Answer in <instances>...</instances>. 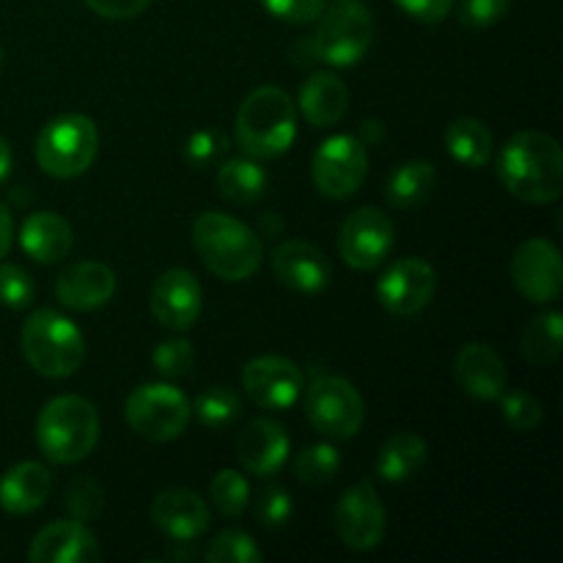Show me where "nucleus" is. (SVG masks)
<instances>
[{
    "label": "nucleus",
    "instance_id": "4be33fe9",
    "mask_svg": "<svg viewBox=\"0 0 563 563\" xmlns=\"http://www.w3.org/2000/svg\"><path fill=\"white\" fill-rule=\"evenodd\" d=\"M152 520L174 542H192L209 528V506L190 489H163L152 504Z\"/></svg>",
    "mask_w": 563,
    "mask_h": 563
},
{
    "label": "nucleus",
    "instance_id": "7c9ffc66",
    "mask_svg": "<svg viewBox=\"0 0 563 563\" xmlns=\"http://www.w3.org/2000/svg\"><path fill=\"white\" fill-rule=\"evenodd\" d=\"M192 412H196L198 421L207 429H225L240 418L242 401L231 388L214 385V388H207L198 396L196 405H192Z\"/></svg>",
    "mask_w": 563,
    "mask_h": 563
},
{
    "label": "nucleus",
    "instance_id": "c03bdc74",
    "mask_svg": "<svg viewBox=\"0 0 563 563\" xmlns=\"http://www.w3.org/2000/svg\"><path fill=\"white\" fill-rule=\"evenodd\" d=\"M148 3L152 0H86L88 9L104 20H132L141 11H146Z\"/></svg>",
    "mask_w": 563,
    "mask_h": 563
},
{
    "label": "nucleus",
    "instance_id": "a18cd8bd",
    "mask_svg": "<svg viewBox=\"0 0 563 563\" xmlns=\"http://www.w3.org/2000/svg\"><path fill=\"white\" fill-rule=\"evenodd\" d=\"M11 242H14V220H11L9 207L0 201V262L9 256Z\"/></svg>",
    "mask_w": 563,
    "mask_h": 563
},
{
    "label": "nucleus",
    "instance_id": "a878e982",
    "mask_svg": "<svg viewBox=\"0 0 563 563\" xmlns=\"http://www.w3.org/2000/svg\"><path fill=\"white\" fill-rule=\"evenodd\" d=\"M427 440L421 434L399 432L383 443L377 454V473L390 484H405L421 473L427 465Z\"/></svg>",
    "mask_w": 563,
    "mask_h": 563
},
{
    "label": "nucleus",
    "instance_id": "4c0bfd02",
    "mask_svg": "<svg viewBox=\"0 0 563 563\" xmlns=\"http://www.w3.org/2000/svg\"><path fill=\"white\" fill-rule=\"evenodd\" d=\"M33 291H36V286L25 269L16 267V264H0V306L22 311V308L31 306Z\"/></svg>",
    "mask_w": 563,
    "mask_h": 563
},
{
    "label": "nucleus",
    "instance_id": "ea45409f",
    "mask_svg": "<svg viewBox=\"0 0 563 563\" xmlns=\"http://www.w3.org/2000/svg\"><path fill=\"white\" fill-rule=\"evenodd\" d=\"M229 148V137L220 130H198L187 137L185 143V159L196 168H207V165L218 163L220 154Z\"/></svg>",
    "mask_w": 563,
    "mask_h": 563
},
{
    "label": "nucleus",
    "instance_id": "c85d7f7f",
    "mask_svg": "<svg viewBox=\"0 0 563 563\" xmlns=\"http://www.w3.org/2000/svg\"><path fill=\"white\" fill-rule=\"evenodd\" d=\"M218 190L225 201L236 203V207H251V203L262 201L264 190H267V174L253 157L229 159L218 170Z\"/></svg>",
    "mask_w": 563,
    "mask_h": 563
},
{
    "label": "nucleus",
    "instance_id": "f704fd0d",
    "mask_svg": "<svg viewBox=\"0 0 563 563\" xmlns=\"http://www.w3.org/2000/svg\"><path fill=\"white\" fill-rule=\"evenodd\" d=\"M66 509H69L71 520L91 522L102 515L104 509V493L93 478L77 476L71 478L69 487H66Z\"/></svg>",
    "mask_w": 563,
    "mask_h": 563
},
{
    "label": "nucleus",
    "instance_id": "f03ea898",
    "mask_svg": "<svg viewBox=\"0 0 563 563\" xmlns=\"http://www.w3.org/2000/svg\"><path fill=\"white\" fill-rule=\"evenodd\" d=\"M236 143L253 159H275L291 148L297 137V108L289 93L262 86L245 97L236 113Z\"/></svg>",
    "mask_w": 563,
    "mask_h": 563
},
{
    "label": "nucleus",
    "instance_id": "412c9836",
    "mask_svg": "<svg viewBox=\"0 0 563 563\" xmlns=\"http://www.w3.org/2000/svg\"><path fill=\"white\" fill-rule=\"evenodd\" d=\"M55 295L71 311H97L113 300L115 275L102 262L71 264L55 280Z\"/></svg>",
    "mask_w": 563,
    "mask_h": 563
},
{
    "label": "nucleus",
    "instance_id": "c9c22d12",
    "mask_svg": "<svg viewBox=\"0 0 563 563\" xmlns=\"http://www.w3.org/2000/svg\"><path fill=\"white\" fill-rule=\"evenodd\" d=\"M500 410H504L506 423L517 432H533L542 423V405L533 399L526 390H511V394H500Z\"/></svg>",
    "mask_w": 563,
    "mask_h": 563
},
{
    "label": "nucleus",
    "instance_id": "a211bd4d",
    "mask_svg": "<svg viewBox=\"0 0 563 563\" xmlns=\"http://www.w3.org/2000/svg\"><path fill=\"white\" fill-rule=\"evenodd\" d=\"M273 273L297 295H319L330 284V264L311 242L289 240L273 251Z\"/></svg>",
    "mask_w": 563,
    "mask_h": 563
},
{
    "label": "nucleus",
    "instance_id": "0eeeda50",
    "mask_svg": "<svg viewBox=\"0 0 563 563\" xmlns=\"http://www.w3.org/2000/svg\"><path fill=\"white\" fill-rule=\"evenodd\" d=\"M311 44L319 60L330 66H355L374 42L372 11L361 0H333L317 16Z\"/></svg>",
    "mask_w": 563,
    "mask_h": 563
},
{
    "label": "nucleus",
    "instance_id": "dca6fc26",
    "mask_svg": "<svg viewBox=\"0 0 563 563\" xmlns=\"http://www.w3.org/2000/svg\"><path fill=\"white\" fill-rule=\"evenodd\" d=\"M201 284L190 269H165L152 286V313L163 328L190 330L201 313Z\"/></svg>",
    "mask_w": 563,
    "mask_h": 563
},
{
    "label": "nucleus",
    "instance_id": "37998d69",
    "mask_svg": "<svg viewBox=\"0 0 563 563\" xmlns=\"http://www.w3.org/2000/svg\"><path fill=\"white\" fill-rule=\"evenodd\" d=\"M405 14H410L412 20L427 22V25H438L445 16L451 14L456 0H394Z\"/></svg>",
    "mask_w": 563,
    "mask_h": 563
},
{
    "label": "nucleus",
    "instance_id": "ddd939ff",
    "mask_svg": "<svg viewBox=\"0 0 563 563\" xmlns=\"http://www.w3.org/2000/svg\"><path fill=\"white\" fill-rule=\"evenodd\" d=\"M438 291V273L423 258H399L377 280V300L394 317L423 311Z\"/></svg>",
    "mask_w": 563,
    "mask_h": 563
},
{
    "label": "nucleus",
    "instance_id": "473e14b6",
    "mask_svg": "<svg viewBox=\"0 0 563 563\" xmlns=\"http://www.w3.org/2000/svg\"><path fill=\"white\" fill-rule=\"evenodd\" d=\"M341 471V456L333 445L328 443H317V445H308L295 462V473L302 484H328L333 482L335 473Z\"/></svg>",
    "mask_w": 563,
    "mask_h": 563
},
{
    "label": "nucleus",
    "instance_id": "aec40b11",
    "mask_svg": "<svg viewBox=\"0 0 563 563\" xmlns=\"http://www.w3.org/2000/svg\"><path fill=\"white\" fill-rule=\"evenodd\" d=\"M289 456V434L273 418H256L236 438V460L253 476H273Z\"/></svg>",
    "mask_w": 563,
    "mask_h": 563
},
{
    "label": "nucleus",
    "instance_id": "6ab92c4d",
    "mask_svg": "<svg viewBox=\"0 0 563 563\" xmlns=\"http://www.w3.org/2000/svg\"><path fill=\"white\" fill-rule=\"evenodd\" d=\"M454 379L471 399L495 401L506 390V366L493 346L471 341L456 352Z\"/></svg>",
    "mask_w": 563,
    "mask_h": 563
},
{
    "label": "nucleus",
    "instance_id": "bb28decb",
    "mask_svg": "<svg viewBox=\"0 0 563 563\" xmlns=\"http://www.w3.org/2000/svg\"><path fill=\"white\" fill-rule=\"evenodd\" d=\"M438 187V168L427 159H410L401 163L385 181V201L394 209H416L427 201Z\"/></svg>",
    "mask_w": 563,
    "mask_h": 563
},
{
    "label": "nucleus",
    "instance_id": "39448f33",
    "mask_svg": "<svg viewBox=\"0 0 563 563\" xmlns=\"http://www.w3.org/2000/svg\"><path fill=\"white\" fill-rule=\"evenodd\" d=\"M22 355L42 377L64 379L82 366L86 339L80 328L53 308H38L22 324Z\"/></svg>",
    "mask_w": 563,
    "mask_h": 563
},
{
    "label": "nucleus",
    "instance_id": "b1692460",
    "mask_svg": "<svg viewBox=\"0 0 563 563\" xmlns=\"http://www.w3.org/2000/svg\"><path fill=\"white\" fill-rule=\"evenodd\" d=\"M20 245L33 262L38 264H58L64 262L75 245V234L66 218L55 212H33L22 223Z\"/></svg>",
    "mask_w": 563,
    "mask_h": 563
},
{
    "label": "nucleus",
    "instance_id": "09e8293b",
    "mask_svg": "<svg viewBox=\"0 0 563 563\" xmlns=\"http://www.w3.org/2000/svg\"><path fill=\"white\" fill-rule=\"evenodd\" d=\"M3 64H5V49L0 47V69H3Z\"/></svg>",
    "mask_w": 563,
    "mask_h": 563
},
{
    "label": "nucleus",
    "instance_id": "72a5a7b5",
    "mask_svg": "<svg viewBox=\"0 0 563 563\" xmlns=\"http://www.w3.org/2000/svg\"><path fill=\"white\" fill-rule=\"evenodd\" d=\"M209 563H258L264 559L258 544L247 537L245 531H236V528H229V531L218 533L209 544L207 555H203Z\"/></svg>",
    "mask_w": 563,
    "mask_h": 563
},
{
    "label": "nucleus",
    "instance_id": "a19ab883",
    "mask_svg": "<svg viewBox=\"0 0 563 563\" xmlns=\"http://www.w3.org/2000/svg\"><path fill=\"white\" fill-rule=\"evenodd\" d=\"M511 0H462L460 3V22L473 31L493 27L495 22L509 14Z\"/></svg>",
    "mask_w": 563,
    "mask_h": 563
},
{
    "label": "nucleus",
    "instance_id": "20e7f679",
    "mask_svg": "<svg viewBox=\"0 0 563 563\" xmlns=\"http://www.w3.org/2000/svg\"><path fill=\"white\" fill-rule=\"evenodd\" d=\"M36 443L49 462L75 465L99 443V412L82 396H58L36 418Z\"/></svg>",
    "mask_w": 563,
    "mask_h": 563
},
{
    "label": "nucleus",
    "instance_id": "423d86ee",
    "mask_svg": "<svg viewBox=\"0 0 563 563\" xmlns=\"http://www.w3.org/2000/svg\"><path fill=\"white\" fill-rule=\"evenodd\" d=\"M99 154V130L88 115L64 113L47 121L36 137V163L53 179L86 174Z\"/></svg>",
    "mask_w": 563,
    "mask_h": 563
},
{
    "label": "nucleus",
    "instance_id": "c756f323",
    "mask_svg": "<svg viewBox=\"0 0 563 563\" xmlns=\"http://www.w3.org/2000/svg\"><path fill=\"white\" fill-rule=\"evenodd\" d=\"M561 335H563V317L559 311H548L542 317L531 319L522 330L520 352L533 366H550L561 355Z\"/></svg>",
    "mask_w": 563,
    "mask_h": 563
},
{
    "label": "nucleus",
    "instance_id": "79ce46f5",
    "mask_svg": "<svg viewBox=\"0 0 563 563\" xmlns=\"http://www.w3.org/2000/svg\"><path fill=\"white\" fill-rule=\"evenodd\" d=\"M262 5L275 20L289 22V25H308L322 14L324 0H262Z\"/></svg>",
    "mask_w": 563,
    "mask_h": 563
},
{
    "label": "nucleus",
    "instance_id": "de8ad7c7",
    "mask_svg": "<svg viewBox=\"0 0 563 563\" xmlns=\"http://www.w3.org/2000/svg\"><path fill=\"white\" fill-rule=\"evenodd\" d=\"M366 132H372V141H379V135H383L379 121H366V124H363V135H366Z\"/></svg>",
    "mask_w": 563,
    "mask_h": 563
},
{
    "label": "nucleus",
    "instance_id": "5701e85b",
    "mask_svg": "<svg viewBox=\"0 0 563 563\" xmlns=\"http://www.w3.org/2000/svg\"><path fill=\"white\" fill-rule=\"evenodd\" d=\"M53 489V476L42 462H20L0 478V509L9 515H33Z\"/></svg>",
    "mask_w": 563,
    "mask_h": 563
},
{
    "label": "nucleus",
    "instance_id": "f8f14e48",
    "mask_svg": "<svg viewBox=\"0 0 563 563\" xmlns=\"http://www.w3.org/2000/svg\"><path fill=\"white\" fill-rule=\"evenodd\" d=\"M394 247V220L377 207H361L341 223L339 253L352 269H377Z\"/></svg>",
    "mask_w": 563,
    "mask_h": 563
},
{
    "label": "nucleus",
    "instance_id": "4468645a",
    "mask_svg": "<svg viewBox=\"0 0 563 563\" xmlns=\"http://www.w3.org/2000/svg\"><path fill=\"white\" fill-rule=\"evenodd\" d=\"M511 278L526 300L544 306L559 300L563 289L561 253L548 240H526L511 258Z\"/></svg>",
    "mask_w": 563,
    "mask_h": 563
},
{
    "label": "nucleus",
    "instance_id": "cd10ccee",
    "mask_svg": "<svg viewBox=\"0 0 563 563\" xmlns=\"http://www.w3.org/2000/svg\"><path fill=\"white\" fill-rule=\"evenodd\" d=\"M445 148L465 168H484L493 159L495 141L484 121L462 115V119L451 121L449 130H445Z\"/></svg>",
    "mask_w": 563,
    "mask_h": 563
},
{
    "label": "nucleus",
    "instance_id": "393cba45",
    "mask_svg": "<svg viewBox=\"0 0 563 563\" xmlns=\"http://www.w3.org/2000/svg\"><path fill=\"white\" fill-rule=\"evenodd\" d=\"M300 113L313 126H333L350 108V91L333 71H313L300 86Z\"/></svg>",
    "mask_w": 563,
    "mask_h": 563
},
{
    "label": "nucleus",
    "instance_id": "f257e3e1",
    "mask_svg": "<svg viewBox=\"0 0 563 563\" xmlns=\"http://www.w3.org/2000/svg\"><path fill=\"white\" fill-rule=\"evenodd\" d=\"M498 179L526 203H553L563 190V152L553 135L517 132L498 154Z\"/></svg>",
    "mask_w": 563,
    "mask_h": 563
},
{
    "label": "nucleus",
    "instance_id": "58836bf2",
    "mask_svg": "<svg viewBox=\"0 0 563 563\" xmlns=\"http://www.w3.org/2000/svg\"><path fill=\"white\" fill-rule=\"evenodd\" d=\"M291 515H295V504H291V495L280 484H269V487L258 493L256 517L264 528L286 526Z\"/></svg>",
    "mask_w": 563,
    "mask_h": 563
},
{
    "label": "nucleus",
    "instance_id": "1a4fd4ad",
    "mask_svg": "<svg viewBox=\"0 0 563 563\" xmlns=\"http://www.w3.org/2000/svg\"><path fill=\"white\" fill-rule=\"evenodd\" d=\"M306 416L324 438L350 440L361 432L366 407L350 379L319 377L306 390Z\"/></svg>",
    "mask_w": 563,
    "mask_h": 563
},
{
    "label": "nucleus",
    "instance_id": "9d476101",
    "mask_svg": "<svg viewBox=\"0 0 563 563\" xmlns=\"http://www.w3.org/2000/svg\"><path fill=\"white\" fill-rule=\"evenodd\" d=\"M368 174L366 143L352 135H333L317 148L311 163L313 185L333 201L355 196Z\"/></svg>",
    "mask_w": 563,
    "mask_h": 563
},
{
    "label": "nucleus",
    "instance_id": "9b49d317",
    "mask_svg": "<svg viewBox=\"0 0 563 563\" xmlns=\"http://www.w3.org/2000/svg\"><path fill=\"white\" fill-rule=\"evenodd\" d=\"M333 522L341 542L355 553L377 548L385 537V528H388V515H385V506L374 484L361 482L346 489L335 504Z\"/></svg>",
    "mask_w": 563,
    "mask_h": 563
},
{
    "label": "nucleus",
    "instance_id": "7ed1b4c3",
    "mask_svg": "<svg viewBox=\"0 0 563 563\" xmlns=\"http://www.w3.org/2000/svg\"><path fill=\"white\" fill-rule=\"evenodd\" d=\"M192 245L218 278L240 284L262 264V242L242 220L225 212H203L192 223Z\"/></svg>",
    "mask_w": 563,
    "mask_h": 563
},
{
    "label": "nucleus",
    "instance_id": "6e6552de",
    "mask_svg": "<svg viewBox=\"0 0 563 563\" xmlns=\"http://www.w3.org/2000/svg\"><path fill=\"white\" fill-rule=\"evenodd\" d=\"M192 407L179 388L168 383L137 385L124 405V418L137 438L170 443L187 429Z\"/></svg>",
    "mask_w": 563,
    "mask_h": 563
},
{
    "label": "nucleus",
    "instance_id": "49530a36",
    "mask_svg": "<svg viewBox=\"0 0 563 563\" xmlns=\"http://www.w3.org/2000/svg\"><path fill=\"white\" fill-rule=\"evenodd\" d=\"M11 163H14V157H11V146H9V141H5V137L0 135V185H3V181L9 179V174H11Z\"/></svg>",
    "mask_w": 563,
    "mask_h": 563
},
{
    "label": "nucleus",
    "instance_id": "e433bc0d",
    "mask_svg": "<svg viewBox=\"0 0 563 563\" xmlns=\"http://www.w3.org/2000/svg\"><path fill=\"white\" fill-rule=\"evenodd\" d=\"M192 361H196V352H192L190 341L185 339L163 341V344H157V350L152 355L154 368L165 379H179L185 374H190Z\"/></svg>",
    "mask_w": 563,
    "mask_h": 563
},
{
    "label": "nucleus",
    "instance_id": "f3484780",
    "mask_svg": "<svg viewBox=\"0 0 563 563\" xmlns=\"http://www.w3.org/2000/svg\"><path fill=\"white\" fill-rule=\"evenodd\" d=\"M33 563H93L102 559L97 537L80 520L49 522L27 548Z\"/></svg>",
    "mask_w": 563,
    "mask_h": 563
},
{
    "label": "nucleus",
    "instance_id": "2eb2a0df",
    "mask_svg": "<svg viewBox=\"0 0 563 563\" xmlns=\"http://www.w3.org/2000/svg\"><path fill=\"white\" fill-rule=\"evenodd\" d=\"M242 388H245L247 399L262 410H289L302 394V372L289 357H253L242 368Z\"/></svg>",
    "mask_w": 563,
    "mask_h": 563
},
{
    "label": "nucleus",
    "instance_id": "2f4dec72",
    "mask_svg": "<svg viewBox=\"0 0 563 563\" xmlns=\"http://www.w3.org/2000/svg\"><path fill=\"white\" fill-rule=\"evenodd\" d=\"M209 498H212V506L220 515L234 520V517H240L242 511L247 509V504H251V484H247V478L242 476V473L225 467V471H220L218 476L209 482Z\"/></svg>",
    "mask_w": 563,
    "mask_h": 563
}]
</instances>
